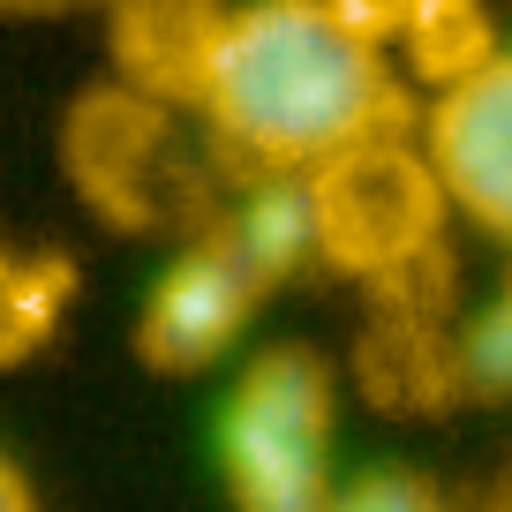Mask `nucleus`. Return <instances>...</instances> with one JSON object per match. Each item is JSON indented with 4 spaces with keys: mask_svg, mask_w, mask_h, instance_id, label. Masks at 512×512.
<instances>
[{
    "mask_svg": "<svg viewBox=\"0 0 512 512\" xmlns=\"http://www.w3.org/2000/svg\"><path fill=\"white\" fill-rule=\"evenodd\" d=\"M332 512H452L445 490L415 467H362V475L339 482Z\"/></svg>",
    "mask_w": 512,
    "mask_h": 512,
    "instance_id": "obj_12",
    "label": "nucleus"
},
{
    "mask_svg": "<svg viewBox=\"0 0 512 512\" xmlns=\"http://www.w3.org/2000/svg\"><path fill=\"white\" fill-rule=\"evenodd\" d=\"M196 113L249 174H309L354 144L422 128L415 83L339 16V0H234Z\"/></svg>",
    "mask_w": 512,
    "mask_h": 512,
    "instance_id": "obj_1",
    "label": "nucleus"
},
{
    "mask_svg": "<svg viewBox=\"0 0 512 512\" xmlns=\"http://www.w3.org/2000/svg\"><path fill=\"white\" fill-rule=\"evenodd\" d=\"M302 181H309V211H317L324 272L362 279L377 294L437 272L452 196H445V181H437L415 128L339 151V159L309 166Z\"/></svg>",
    "mask_w": 512,
    "mask_h": 512,
    "instance_id": "obj_3",
    "label": "nucleus"
},
{
    "mask_svg": "<svg viewBox=\"0 0 512 512\" xmlns=\"http://www.w3.org/2000/svg\"><path fill=\"white\" fill-rule=\"evenodd\" d=\"M264 294L272 287L241 264V249L219 226L196 234L151 279L144 309H136V354H144V369H159V377H204V369H219L249 339Z\"/></svg>",
    "mask_w": 512,
    "mask_h": 512,
    "instance_id": "obj_4",
    "label": "nucleus"
},
{
    "mask_svg": "<svg viewBox=\"0 0 512 512\" xmlns=\"http://www.w3.org/2000/svg\"><path fill=\"white\" fill-rule=\"evenodd\" d=\"M482 512H512V490H505V497H490V505H482Z\"/></svg>",
    "mask_w": 512,
    "mask_h": 512,
    "instance_id": "obj_15",
    "label": "nucleus"
},
{
    "mask_svg": "<svg viewBox=\"0 0 512 512\" xmlns=\"http://www.w3.org/2000/svg\"><path fill=\"white\" fill-rule=\"evenodd\" d=\"M0 512H38V497H31V482H23V467L0 452Z\"/></svg>",
    "mask_w": 512,
    "mask_h": 512,
    "instance_id": "obj_13",
    "label": "nucleus"
},
{
    "mask_svg": "<svg viewBox=\"0 0 512 512\" xmlns=\"http://www.w3.org/2000/svg\"><path fill=\"white\" fill-rule=\"evenodd\" d=\"M422 151L452 196V219L482 226L512 249V38L475 68L422 98Z\"/></svg>",
    "mask_w": 512,
    "mask_h": 512,
    "instance_id": "obj_5",
    "label": "nucleus"
},
{
    "mask_svg": "<svg viewBox=\"0 0 512 512\" xmlns=\"http://www.w3.org/2000/svg\"><path fill=\"white\" fill-rule=\"evenodd\" d=\"M68 294H76L68 256L0 249V369H8V362H31V354L61 332Z\"/></svg>",
    "mask_w": 512,
    "mask_h": 512,
    "instance_id": "obj_10",
    "label": "nucleus"
},
{
    "mask_svg": "<svg viewBox=\"0 0 512 512\" xmlns=\"http://www.w3.org/2000/svg\"><path fill=\"white\" fill-rule=\"evenodd\" d=\"M219 234L241 249V264H249L264 287L324 264L317 256V211H309V181L302 174H249L241 196L226 204Z\"/></svg>",
    "mask_w": 512,
    "mask_h": 512,
    "instance_id": "obj_9",
    "label": "nucleus"
},
{
    "mask_svg": "<svg viewBox=\"0 0 512 512\" xmlns=\"http://www.w3.org/2000/svg\"><path fill=\"white\" fill-rule=\"evenodd\" d=\"M219 23H226V0H113L121 83L159 98V106H196Z\"/></svg>",
    "mask_w": 512,
    "mask_h": 512,
    "instance_id": "obj_8",
    "label": "nucleus"
},
{
    "mask_svg": "<svg viewBox=\"0 0 512 512\" xmlns=\"http://www.w3.org/2000/svg\"><path fill=\"white\" fill-rule=\"evenodd\" d=\"M460 384L467 392H512V279L460 324Z\"/></svg>",
    "mask_w": 512,
    "mask_h": 512,
    "instance_id": "obj_11",
    "label": "nucleus"
},
{
    "mask_svg": "<svg viewBox=\"0 0 512 512\" xmlns=\"http://www.w3.org/2000/svg\"><path fill=\"white\" fill-rule=\"evenodd\" d=\"M219 482L234 512H332L339 497V369L317 347H256L219 400Z\"/></svg>",
    "mask_w": 512,
    "mask_h": 512,
    "instance_id": "obj_2",
    "label": "nucleus"
},
{
    "mask_svg": "<svg viewBox=\"0 0 512 512\" xmlns=\"http://www.w3.org/2000/svg\"><path fill=\"white\" fill-rule=\"evenodd\" d=\"M339 16L362 38H377V46L392 53V68H400L422 98H437L445 83L475 76V68L505 46L482 0H339Z\"/></svg>",
    "mask_w": 512,
    "mask_h": 512,
    "instance_id": "obj_7",
    "label": "nucleus"
},
{
    "mask_svg": "<svg viewBox=\"0 0 512 512\" xmlns=\"http://www.w3.org/2000/svg\"><path fill=\"white\" fill-rule=\"evenodd\" d=\"M0 8H61V0H0Z\"/></svg>",
    "mask_w": 512,
    "mask_h": 512,
    "instance_id": "obj_14",
    "label": "nucleus"
},
{
    "mask_svg": "<svg viewBox=\"0 0 512 512\" xmlns=\"http://www.w3.org/2000/svg\"><path fill=\"white\" fill-rule=\"evenodd\" d=\"M68 166L76 189L106 211L113 226L144 234L174 211V106L128 91H91L68 121Z\"/></svg>",
    "mask_w": 512,
    "mask_h": 512,
    "instance_id": "obj_6",
    "label": "nucleus"
}]
</instances>
